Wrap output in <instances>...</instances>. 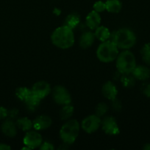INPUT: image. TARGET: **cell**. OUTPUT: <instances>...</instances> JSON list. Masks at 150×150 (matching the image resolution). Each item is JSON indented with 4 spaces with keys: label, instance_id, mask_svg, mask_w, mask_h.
I'll use <instances>...</instances> for the list:
<instances>
[{
    "label": "cell",
    "instance_id": "cell-15",
    "mask_svg": "<svg viewBox=\"0 0 150 150\" xmlns=\"http://www.w3.org/2000/svg\"><path fill=\"white\" fill-rule=\"evenodd\" d=\"M132 76L138 80H146L150 76V70L144 65L136 66L132 72Z\"/></svg>",
    "mask_w": 150,
    "mask_h": 150
},
{
    "label": "cell",
    "instance_id": "cell-6",
    "mask_svg": "<svg viewBox=\"0 0 150 150\" xmlns=\"http://www.w3.org/2000/svg\"><path fill=\"white\" fill-rule=\"evenodd\" d=\"M52 97L56 103L65 105L70 104L71 98L67 89L63 86H55L52 89Z\"/></svg>",
    "mask_w": 150,
    "mask_h": 150
},
{
    "label": "cell",
    "instance_id": "cell-7",
    "mask_svg": "<svg viewBox=\"0 0 150 150\" xmlns=\"http://www.w3.org/2000/svg\"><path fill=\"white\" fill-rule=\"evenodd\" d=\"M100 117L96 115H90L85 117L82 122V128L88 133H92L96 131L101 125Z\"/></svg>",
    "mask_w": 150,
    "mask_h": 150
},
{
    "label": "cell",
    "instance_id": "cell-18",
    "mask_svg": "<svg viewBox=\"0 0 150 150\" xmlns=\"http://www.w3.org/2000/svg\"><path fill=\"white\" fill-rule=\"evenodd\" d=\"M95 38H96L99 40L104 42V41L107 40L110 37V32L109 29L105 26H98L95 29Z\"/></svg>",
    "mask_w": 150,
    "mask_h": 150
},
{
    "label": "cell",
    "instance_id": "cell-17",
    "mask_svg": "<svg viewBox=\"0 0 150 150\" xmlns=\"http://www.w3.org/2000/svg\"><path fill=\"white\" fill-rule=\"evenodd\" d=\"M41 99L37 97L36 95H34L32 92L30 95L25 100V105H26V108L29 109V111H35L37 107L40 105Z\"/></svg>",
    "mask_w": 150,
    "mask_h": 150
},
{
    "label": "cell",
    "instance_id": "cell-21",
    "mask_svg": "<svg viewBox=\"0 0 150 150\" xmlns=\"http://www.w3.org/2000/svg\"><path fill=\"white\" fill-rule=\"evenodd\" d=\"M16 126L23 131H28L33 127L32 122L27 117H22L16 121Z\"/></svg>",
    "mask_w": 150,
    "mask_h": 150
},
{
    "label": "cell",
    "instance_id": "cell-27",
    "mask_svg": "<svg viewBox=\"0 0 150 150\" xmlns=\"http://www.w3.org/2000/svg\"><path fill=\"white\" fill-rule=\"evenodd\" d=\"M121 82L126 87L132 86L135 84V80H134L133 78L129 76H126L123 79H121Z\"/></svg>",
    "mask_w": 150,
    "mask_h": 150
},
{
    "label": "cell",
    "instance_id": "cell-12",
    "mask_svg": "<svg viewBox=\"0 0 150 150\" xmlns=\"http://www.w3.org/2000/svg\"><path fill=\"white\" fill-rule=\"evenodd\" d=\"M101 92H102L103 95L110 100H113L115 98H116V95L118 94L117 88L111 81L106 82L103 85Z\"/></svg>",
    "mask_w": 150,
    "mask_h": 150
},
{
    "label": "cell",
    "instance_id": "cell-14",
    "mask_svg": "<svg viewBox=\"0 0 150 150\" xmlns=\"http://www.w3.org/2000/svg\"><path fill=\"white\" fill-rule=\"evenodd\" d=\"M1 129L2 133L8 137L13 138L17 134L16 125L11 120H9V119L2 123Z\"/></svg>",
    "mask_w": 150,
    "mask_h": 150
},
{
    "label": "cell",
    "instance_id": "cell-28",
    "mask_svg": "<svg viewBox=\"0 0 150 150\" xmlns=\"http://www.w3.org/2000/svg\"><path fill=\"white\" fill-rule=\"evenodd\" d=\"M141 91L146 96L150 98V83H144V84H143L142 87H141Z\"/></svg>",
    "mask_w": 150,
    "mask_h": 150
},
{
    "label": "cell",
    "instance_id": "cell-29",
    "mask_svg": "<svg viewBox=\"0 0 150 150\" xmlns=\"http://www.w3.org/2000/svg\"><path fill=\"white\" fill-rule=\"evenodd\" d=\"M40 149L42 150H53L54 149V146L51 144L49 143V142H44V143L41 144V146H39Z\"/></svg>",
    "mask_w": 150,
    "mask_h": 150
},
{
    "label": "cell",
    "instance_id": "cell-11",
    "mask_svg": "<svg viewBox=\"0 0 150 150\" xmlns=\"http://www.w3.org/2000/svg\"><path fill=\"white\" fill-rule=\"evenodd\" d=\"M51 119L49 116L41 115L37 117L32 122L33 127L37 130H42L49 128L51 125Z\"/></svg>",
    "mask_w": 150,
    "mask_h": 150
},
{
    "label": "cell",
    "instance_id": "cell-4",
    "mask_svg": "<svg viewBox=\"0 0 150 150\" xmlns=\"http://www.w3.org/2000/svg\"><path fill=\"white\" fill-rule=\"evenodd\" d=\"M136 67V61L134 54L129 51H124L116 58V67L119 73L129 74Z\"/></svg>",
    "mask_w": 150,
    "mask_h": 150
},
{
    "label": "cell",
    "instance_id": "cell-13",
    "mask_svg": "<svg viewBox=\"0 0 150 150\" xmlns=\"http://www.w3.org/2000/svg\"><path fill=\"white\" fill-rule=\"evenodd\" d=\"M101 23V17H100L99 13L96 12L95 10L90 12L86 17V25L89 29H96L99 26Z\"/></svg>",
    "mask_w": 150,
    "mask_h": 150
},
{
    "label": "cell",
    "instance_id": "cell-26",
    "mask_svg": "<svg viewBox=\"0 0 150 150\" xmlns=\"http://www.w3.org/2000/svg\"><path fill=\"white\" fill-rule=\"evenodd\" d=\"M94 10H95L97 13H101L106 10L105 2H103L102 1H96L93 6Z\"/></svg>",
    "mask_w": 150,
    "mask_h": 150
},
{
    "label": "cell",
    "instance_id": "cell-30",
    "mask_svg": "<svg viewBox=\"0 0 150 150\" xmlns=\"http://www.w3.org/2000/svg\"><path fill=\"white\" fill-rule=\"evenodd\" d=\"M7 114H8V111L7 108L3 106H0V120L7 118Z\"/></svg>",
    "mask_w": 150,
    "mask_h": 150
},
{
    "label": "cell",
    "instance_id": "cell-5",
    "mask_svg": "<svg viewBox=\"0 0 150 150\" xmlns=\"http://www.w3.org/2000/svg\"><path fill=\"white\" fill-rule=\"evenodd\" d=\"M79 132V124L75 120L66 122L60 130V137L66 144H71L75 142Z\"/></svg>",
    "mask_w": 150,
    "mask_h": 150
},
{
    "label": "cell",
    "instance_id": "cell-24",
    "mask_svg": "<svg viewBox=\"0 0 150 150\" xmlns=\"http://www.w3.org/2000/svg\"><path fill=\"white\" fill-rule=\"evenodd\" d=\"M142 59L146 64H150V42L146 43L141 50Z\"/></svg>",
    "mask_w": 150,
    "mask_h": 150
},
{
    "label": "cell",
    "instance_id": "cell-23",
    "mask_svg": "<svg viewBox=\"0 0 150 150\" xmlns=\"http://www.w3.org/2000/svg\"><path fill=\"white\" fill-rule=\"evenodd\" d=\"M31 94H32V90L26 87H19L16 90V97L21 101H25V100Z\"/></svg>",
    "mask_w": 150,
    "mask_h": 150
},
{
    "label": "cell",
    "instance_id": "cell-25",
    "mask_svg": "<svg viewBox=\"0 0 150 150\" xmlns=\"http://www.w3.org/2000/svg\"><path fill=\"white\" fill-rule=\"evenodd\" d=\"M107 110H108V106L107 105V104L104 103H100L96 108V114L98 117H101L107 113Z\"/></svg>",
    "mask_w": 150,
    "mask_h": 150
},
{
    "label": "cell",
    "instance_id": "cell-34",
    "mask_svg": "<svg viewBox=\"0 0 150 150\" xmlns=\"http://www.w3.org/2000/svg\"><path fill=\"white\" fill-rule=\"evenodd\" d=\"M143 149L145 150H150V144H146L144 146Z\"/></svg>",
    "mask_w": 150,
    "mask_h": 150
},
{
    "label": "cell",
    "instance_id": "cell-8",
    "mask_svg": "<svg viewBox=\"0 0 150 150\" xmlns=\"http://www.w3.org/2000/svg\"><path fill=\"white\" fill-rule=\"evenodd\" d=\"M101 124L102 130H104L106 134L115 136V135H118L120 133L119 127L114 117H106L101 121Z\"/></svg>",
    "mask_w": 150,
    "mask_h": 150
},
{
    "label": "cell",
    "instance_id": "cell-32",
    "mask_svg": "<svg viewBox=\"0 0 150 150\" xmlns=\"http://www.w3.org/2000/svg\"><path fill=\"white\" fill-rule=\"evenodd\" d=\"M113 108H114L115 110H119L121 108V104L120 102H119L118 100H116V98H115L114 100H113Z\"/></svg>",
    "mask_w": 150,
    "mask_h": 150
},
{
    "label": "cell",
    "instance_id": "cell-2",
    "mask_svg": "<svg viewBox=\"0 0 150 150\" xmlns=\"http://www.w3.org/2000/svg\"><path fill=\"white\" fill-rule=\"evenodd\" d=\"M112 41L119 48L129 49L135 45L136 42V36L130 29L123 28L115 32Z\"/></svg>",
    "mask_w": 150,
    "mask_h": 150
},
{
    "label": "cell",
    "instance_id": "cell-19",
    "mask_svg": "<svg viewBox=\"0 0 150 150\" xmlns=\"http://www.w3.org/2000/svg\"><path fill=\"white\" fill-rule=\"evenodd\" d=\"M106 10L109 13H117L121 11L122 4L119 0H107L105 2Z\"/></svg>",
    "mask_w": 150,
    "mask_h": 150
},
{
    "label": "cell",
    "instance_id": "cell-20",
    "mask_svg": "<svg viewBox=\"0 0 150 150\" xmlns=\"http://www.w3.org/2000/svg\"><path fill=\"white\" fill-rule=\"evenodd\" d=\"M79 21H80V17H79V15L76 13H73L69 14L66 17L64 25L69 27L70 29H73L74 28L77 26Z\"/></svg>",
    "mask_w": 150,
    "mask_h": 150
},
{
    "label": "cell",
    "instance_id": "cell-9",
    "mask_svg": "<svg viewBox=\"0 0 150 150\" xmlns=\"http://www.w3.org/2000/svg\"><path fill=\"white\" fill-rule=\"evenodd\" d=\"M24 144L30 149L39 147L42 144V137L41 134L35 131H29L24 137Z\"/></svg>",
    "mask_w": 150,
    "mask_h": 150
},
{
    "label": "cell",
    "instance_id": "cell-16",
    "mask_svg": "<svg viewBox=\"0 0 150 150\" xmlns=\"http://www.w3.org/2000/svg\"><path fill=\"white\" fill-rule=\"evenodd\" d=\"M95 39V35L91 32H85L81 35L79 45L82 48H88L92 45Z\"/></svg>",
    "mask_w": 150,
    "mask_h": 150
},
{
    "label": "cell",
    "instance_id": "cell-10",
    "mask_svg": "<svg viewBox=\"0 0 150 150\" xmlns=\"http://www.w3.org/2000/svg\"><path fill=\"white\" fill-rule=\"evenodd\" d=\"M31 90L34 95L42 100L51 92V86L47 82L41 81L36 82L32 86Z\"/></svg>",
    "mask_w": 150,
    "mask_h": 150
},
{
    "label": "cell",
    "instance_id": "cell-1",
    "mask_svg": "<svg viewBox=\"0 0 150 150\" xmlns=\"http://www.w3.org/2000/svg\"><path fill=\"white\" fill-rule=\"evenodd\" d=\"M51 40L55 46L62 49H66L74 45V35L71 29L63 25L57 28L52 32Z\"/></svg>",
    "mask_w": 150,
    "mask_h": 150
},
{
    "label": "cell",
    "instance_id": "cell-22",
    "mask_svg": "<svg viewBox=\"0 0 150 150\" xmlns=\"http://www.w3.org/2000/svg\"><path fill=\"white\" fill-rule=\"evenodd\" d=\"M74 113V107L70 104L63 105L60 111V119L63 120H67L70 118Z\"/></svg>",
    "mask_w": 150,
    "mask_h": 150
},
{
    "label": "cell",
    "instance_id": "cell-31",
    "mask_svg": "<svg viewBox=\"0 0 150 150\" xmlns=\"http://www.w3.org/2000/svg\"><path fill=\"white\" fill-rule=\"evenodd\" d=\"M18 114H19V111L16 108H13V109L8 111V114H7V117L9 118V120H13L15 119L17 117Z\"/></svg>",
    "mask_w": 150,
    "mask_h": 150
},
{
    "label": "cell",
    "instance_id": "cell-33",
    "mask_svg": "<svg viewBox=\"0 0 150 150\" xmlns=\"http://www.w3.org/2000/svg\"><path fill=\"white\" fill-rule=\"evenodd\" d=\"M10 149H11V147L7 144L0 143V150H10Z\"/></svg>",
    "mask_w": 150,
    "mask_h": 150
},
{
    "label": "cell",
    "instance_id": "cell-3",
    "mask_svg": "<svg viewBox=\"0 0 150 150\" xmlns=\"http://www.w3.org/2000/svg\"><path fill=\"white\" fill-rule=\"evenodd\" d=\"M118 55L119 48L113 41H104L97 48V58L102 62L108 63L114 61Z\"/></svg>",
    "mask_w": 150,
    "mask_h": 150
}]
</instances>
